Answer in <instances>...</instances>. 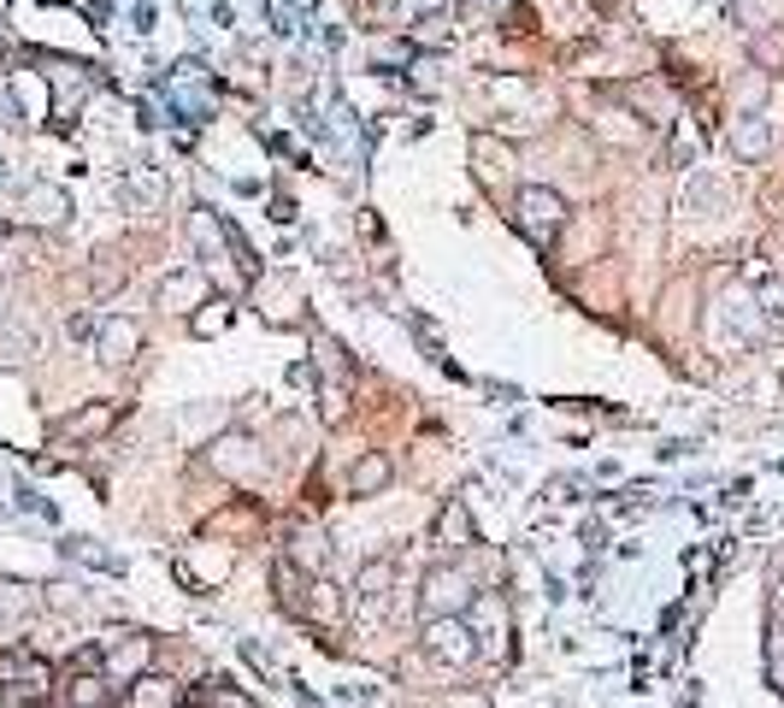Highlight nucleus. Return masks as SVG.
<instances>
[{"label": "nucleus", "instance_id": "6ab92c4d", "mask_svg": "<svg viewBox=\"0 0 784 708\" xmlns=\"http://www.w3.org/2000/svg\"><path fill=\"white\" fill-rule=\"evenodd\" d=\"M272 590H278V609H284V614L307 620V597H301V567L278 561V567H272Z\"/></svg>", "mask_w": 784, "mask_h": 708}, {"label": "nucleus", "instance_id": "cd10ccee", "mask_svg": "<svg viewBox=\"0 0 784 708\" xmlns=\"http://www.w3.org/2000/svg\"><path fill=\"white\" fill-rule=\"evenodd\" d=\"M19 119H24V112H19V95L0 83V124H19Z\"/></svg>", "mask_w": 784, "mask_h": 708}, {"label": "nucleus", "instance_id": "ddd939ff", "mask_svg": "<svg viewBox=\"0 0 784 708\" xmlns=\"http://www.w3.org/2000/svg\"><path fill=\"white\" fill-rule=\"evenodd\" d=\"M159 301L178 308V313L207 308V272H178V278H166V284H159Z\"/></svg>", "mask_w": 784, "mask_h": 708}, {"label": "nucleus", "instance_id": "2eb2a0df", "mask_svg": "<svg viewBox=\"0 0 784 708\" xmlns=\"http://www.w3.org/2000/svg\"><path fill=\"white\" fill-rule=\"evenodd\" d=\"M389 585H396V561H389V555L360 561V573H354V602H384Z\"/></svg>", "mask_w": 784, "mask_h": 708}, {"label": "nucleus", "instance_id": "39448f33", "mask_svg": "<svg viewBox=\"0 0 784 708\" xmlns=\"http://www.w3.org/2000/svg\"><path fill=\"white\" fill-rule=\"evenodd\" d=\"M425 656L437 661V668H467V661L478 656V638L467 626V614H448V620H425Z\"/></svg>", "mask_w": 784, "mask_h": 708}, {"label": "nucleus", "instance_id": "20e7f679", "mask_svg": "<svg viewBox=\"0 0 784 708\" xmlns=\"http://www.w3.org/2000/svg\"><path fill=\"white\" fill-rule=\"evenodd\" d=\"M0 685H7L12 703H48L53 668L41 656H31V649H7V656H0Z\"/></svg>", "mask_w": 784, "mask_h": 708}, {"label": "nucleus", "instance_id": "f3484780", "mask_svg": "<svg viewBox=\"0 0 784 708\" xmlns=\"http://www.w3.org/2000/svg\"><path fill=\"white\" fill-rule=\"evenodd\" d=\"M437 543H443V549H472V543H478L467 502H448V508L437 514Z\"/></svg>", "mask_w": 784, "mask_h": 708}, {"label": "nucleus", "instance_id": "423d86ee", "mask_svg": "<svg viewBox=\"0 0 784 708\" xmlns=\"http://www.w3.org/2000/svg\"><path fill=\"white\" fill-rule=\"evenodd\" d=\"M148 656H154V638H142V632H119L112 644H100V661H107V673H119V679H142Z\"/></svg>", "mask_w": 784, "mask_h": 708}, {"label": "nucleus", "instance_id": "1a4fd4ad", "mask_svg": "<svg viewBox=\"0 0 784 708\" xmlns=\"http://www.w3.org/2000/svg\"><path fill=\"white\" fill-rule=\"evenodd\" d=\"M136 343H142L136 320H107V325L95 331V349H100V360H107V367H124V360L136 355Z\"/></svg>", "mask_w": 784, "mask_h": 708}, {"label": "nucleus", "instance_id": "c756f323", "mask_svg": "<svg viewBox=\"0 0 784 708\" xmlns=\"http://www.w3.org/2000/svg\"><path fill=\"white\" fill-rule=\"evenodd\" d=\"M507 31H514V36H526V31H531V7H514V19H507Z\"/></svg>", "mask_w": 784, "mask_h": 708}, {"label": "nucleus", "instance_id": "412c9836", "mask_svg": "<svg viewBox=\"0 0 784 708\" xmlns=\"http://www.w3.org/2000/svg\"><path fill=\"white\" fill-rule=\"evenodd\" d=\"M60 697H65V708H100V703H107V679H95V673H71Z\"/></svg>", "mask_w": 784, "mask_h": 708}, {"label": "nucleus", "instance_id": "f8f14e48", "mask_svg": "<svg viewBox=\"0 0 784 708\" xmlns=\"http://www.w3.org/2000/svg\"><path fill=\"white\" fill-rule=\"evenodd\" d=\"M112 419H119V401H89L83 413H71L65 425H60V437L89 443V437H100V431H112Z\"/></svg>", "mask_w": 784, "mask_h": 708}, {"label": "nucleus", "instance_id": "aec40b11", "mask_svg": "<svg viewBox=\"0 0 784 708\" xmlns=\"http://www.w3.org/2000/svg\"><path fill=\"white\" fill-rule=\"evenodd\" d=\"M213 467L230 472V479H249V472H254V443H249V437H225V443H213Z\"/></svg>", "mask_w": 784, "mask_h": 708}, {"label": "nucleus", "instance_id": "9b49d317", "mask_svg": "<svg viewBox=\"0 0 784 708\" xmlns=\"http://www.w3.org/2000/svg\"><path fill=\"white\" fill-rule=\"evenodd\" d=\"M732 154L737 160H767V148H773V130H767V119H755V112H744V119L732 124Z\"/></svg>", "mask_w": 784, "mask_h": 708}, {"label": "nucleus", "instance_id": "a211bd4d", "mask_svg": "<svg viewBox=\"0 0 784 708\" xmlns=\"http://www.w3.org/2000/svg\"><path fill=\"white\" fill-rule=\"evenodd\" d=\"M396 479V467H389V455H360L354 472H348V484H354V496H377V490H389Z\"/></svg>", "mask_w": 784, "mask_h": 708}, {"label": "nucleus", "instance_id": "6e6552de", "mask_svg": "<svg viewBox=\"0 0 784 708\" xmlns=\"http://www.w3.org/2000/svg\"><path fill=\"white\" fill-rule=\"evenodd\" d=\"M19 207L31 225H65L71 201H65V190H53V183H31V190L19 195Z\"/></svg>", "mask_w": 784, "mask_h": 708}, {"label": "nucleus", "instance_id": "dca6fc26", "mask_svg": "<svg viewBox=\"0 0 784 708\" xmlns=\"http://www.w3.org/2000/svg\"><path fill=\"white\" fill-rule=\"evenodd\" d=\"M130 708H183V691L159 673H142L130 679Z\"/></svg>", "mask_w": 784, "mask_h": 708}, {"label": "nucleus", "instance_id": "c85d7f7f", "mask_svg": "<svg viewBox=\"0 0 784 708\" xmlns=\"http://www.w3.org/2000/svg\"><path fill=\"white\" fill-rule=\"evenodd\" d=\"M65 331H71V343H77V337H95V320H89V313H71Z\"/></svg>", "mask_w": 784, "mask_h": 708}, {"label": "nucleus", "instance_id": "9d476101", "mask_svg": "<svg viewBox=\"0 0 784 708\" xmlns=\"http://www.w3.org/2000/svg\"><path fill=\"white\" fill-rule=\"evenodd\" d=\"M472 160H478V178H484L490 190L514 183V148H496V136H472Z\"/></svg>", "mask_w": 784, "mask_h": 708}, {"label": "nucleus", "instance_id": "4468645a", "mask_svg": "<svg viewBox=\"0 0 784 708\" xmlns=\"http://www.w3.org/2000/svg\"><path fill=\"white\" fill-rule=\"evenodd\" d=\"M89 95V71L83 65H53V119H71V107H77V100Z\"/></svg>", "mask_w": 784, "mask_h": 708}, {"label": "nucleus", "instance_id": "7ed1b4c3", "mask_svg": "<svg viewBox=\"0 0 784 708\" xmlns=\"http://www.w3.org/2000/svg\"><path fill=\"white\" fill-rule=\"evenodd\" d=\"M472 579L460 567H431L425 585H419V614L425 620H448V614H467L472 609Z\"/></svg>", "mask_w": 784, "mask_h": 708}, {"label": "nucleus", "instance_id": "f03ea898", "mask_svg": "<svg viewBox=\"0 0 784 708\" xmlns=\"http://www.w3.org/2000/svg\"><path fill=\"white\" fill-rule=\"evenodd\" d=\"M166 100H171L178 119L207 124L213 107H219V95H213V71L201 65V60H178V65H171V77H166Z\"/></svg>", "mask_w": 784, "mask_h": 708}, {"label": "nucleus", "instance_id": "5701e85b", "mask_svg": "<svg viewBox=\"0 0 784 708\" xmlns=\"http://www.w3.org/2000/svg\"><path fill=\"white\" fill-rule=\"evenodd\" d=\"M313 7H318V0H266V19H272V31H278V36H289Z\"/></svg>", "mask_w": 784, "mask_h": 708}, {"label": "nucleus", "instance_id": "0eeeda50", "mask_svg": "<svg viewBox=\"0 0 784 708\" xmlns=\"http://www.w3.org/2000/svg\"><path fill=\"white\" fill-rule=\"evenodd\" d=\"M284 561L289 567H301V573H325V561H330V543H325V531H313V526H289V538H284Z\"/></svg>", "mask_w": 784, "mask_h": 708}, {"label": "nucleus", "instance_id": "a878e982", "mask_svg": "<svg viewBox=\"0 0 784 708\" xmlns=\"http://www.w3.org/2000/svg\"><path fill=\"white\" fill-rule=\"evenodd\" d=\"M761 313H767V325H784V278H773L761 290Z\"/></svg>", "mask_w": 784, "mask_h": 708}, {"label": "nucleus", "instance_id": "7c9ffc66", "mask_svg": "<svg viewBox=\"0 0 784 708\" xmlns=\"http://www.w3.org/2000/svg\"><path fill=\"white\" fill-rule=\"evenodd\" d=\"M0 237H7V230H0Z\"/></svg>", "mask_w": 784, "mask_h": 708}, {"label": "nucleus", "instance_id": "bb28decb", "mask_svg": "<svg viewBox=\"0 0 784 708\" xmlns=\"http://www.w3.org/2000/svg\"><path fill=\"white\" fill-rule=\"evenodd\" d=\"M24 609H31V590L0 579V620H7V614H24Z\"/></svg>", "mask_w": 784, "mask_h": 708}, {"label": "nucleus", "instance_id": "393cba45", "mask_svg": "<svg viewBox=\"0 0 784 708\" xmlns=\"http://www.w3.org/2000/svg\"><path fill=\"white\" fill-rule=\"evenodd\" d=\"M377 71H396V65H413V41H384V48L372 53Z\"/></svg>", "mask_w": 784, "mask_h": 708}, {"label": "nucleus", "instance_id": "4be33fe9", "mask_svg": "<svg viewBox=\"0 0 784 708\" xmlns=\"http://www.w3.org/2000/svg\"><path fill=\"white\" fill-rule=\"evenodd\" d=\"M71 561H83V567H100V573H119V555H107V549H100L95 538H65L60 543Z\"/></svg>", "mask_w": 784, "mask_h": 708}, {"label": "nucleus", "instance_id": "b1692460", "mask_svg": "<svg viewBox=\"0 0 784 708\" xmlns=\"http://www.w3.org/2000/svg\"><path fill=\"white\" fill-rule=\"evenodd\" d=\"M337 614H342V597H337V585L313 579V597H307V620H337Z\"/></svg>", "mask_w": 784, "mask_h": 708}, {"label": "nucleus", "instance_id": "f257e3e1", "mask_svg": "<svg viewBox=\"0 0 784 708\" xmlns=\"http://www.w3.org/2000/svg\"><path fill=\"white\" fill-rule=\"evenodd\" d=\"M514 225L526 230V242H536V249H548V242L566 230V195L548 190V183H526L514 201Z\"/></svg>", "mask_w": 784, "mask_h": 708}]
</instances>
